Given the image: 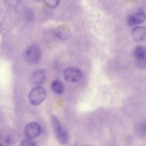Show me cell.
<instances>
[{"mask_svg": "<svg viewBox=\"0 0 146 146\" xmlns=\"http://www.w3.org/2000/svg\"><path fill=\"white\" fill-rule=\"evenodd\" d=\"M51 123L55 135L56 139L62 144H66L69 141V136L67 132L62 128L58 119L52 116L51 117Z\"/></svg>", "mask_w": 146, "mask_h": 146, "instance_id": "6da1fadb", "label": "cell"}, {"mask_svg": "<svg viewBox=\"0 0 146 146\" xmlns=\"http://www.w3.org/2000/svg\"><path fill=\"white\" fill-rule=\"evenodd\" d=\"M46 98L45 90L40 86L33 88L29 93V101L33 105L36 106L42 103Z\"/></svg>", "mask_w": 146, "mask_h": 146, "instance_id": "7a4b0ae2", "label": "cell"}, {"mask_svg": "<svg viewBox=\"0 0 146 146\" xmlns=\"http://www.w3.org/2000/svg\"><path fill=\"white\" fill-rule=\"evenodd\" d=\"M41 58V52L36 45L30 46L25 53V59L30 63H36Z\"/></svg>", "mask_w": 146, "mask_h": 146, "instance_id": "3957f363", "label": "cell"}, {"mask_svg": "<svg viewBox=\"0 0 146 146\" xmlns=\"http://www.w3.org/2000/svg\"><path fill=\"white\" fill-rule=\"evenodd\" d=\"M145 19V15L144 11L141 9H139L127 17V23L129 26H133L144 23Z\"/></svg>", "mask_w": 146, "mask_h": 146, "instance_id": "277c9868", "label": "cell"}, {"mask_svg": "<svg viewBox=\"0 0 146 146\" xmlns=\"http://www.w3.org/2000/svg\"><path fill=\"white\" fill-rule=\"evenodd\" d=\"M63 77L67 82L75 83L81 79L82 73L80 71L76 68L70 67L64 70Z\"/></svg>", "mask_w": 146, "mask_h": 146, "instance_id": "5b68a950", "label": "cell"}, {"mask_svg": "<svg viewBox=\"0 0 146 146\" xmlns=\"http://www.w3.org/2000/svg\"><path fill=\"white\" fill-rule=\"evenodd\" d=\"M26 136L29 139L38 137L41 133V128L36 122H31L27 124L24 130Z\"/></svg>", "mask_w": 146, "mask_h": 146, "instance_id": "8992f818", "label": "cell"}, {"mask_svg": "<svg viewBox=\"0 0 146 146\" xmlns=\"http://www.w3.org/2000/svg\"><path fill=\"white\" fill-rule=\"evenodd\" d=\"M145 48L144 47L139 46L135 48L134 50V56L136 65L144 69L145 68Z\"/></svg>", "mask_w": 146, "mask_h": 146, "instance_id": "52a82bcc", "label": "cell"}, {"mask_svg": "<svg viewBox=\"0 0 146 146\" xmlns=\"http://www.w3.org/2000/svg\"><path fill=\"white\" fill-rule=\"evenodd\" d=\"M46 78V72L43 70H38L34 71L30 77L31 82L35 85H40L43 83Z\"/></svg>", "mask_w": 146, "mask_h": 146, "instance_id": "ba28073f", "label": "cell"}, {"mask_svg": "<svg viewBox=\"0 0 146 146\" xmlns=\"http://www.w3.org/2000/svg\"><path fill=\"white\" fill-rule=\"evenodd\" d=\"M54 34L58 38L62 40H65L70 37L71 31L69 27L67 25H60L55 28L54 30Z\"/></svg>", "mask_w": 146, "mask_h": 146, "instance_id": "9c48e42d", "label": "cell"}, {"mask_svg": "<svg viewBox=\"0 0 146 146\" xmlns=\"http://www.w3.org/2000/svg\"><path fill=\"white\" fill-rule=\"evenodd\" d=\"M132 36L136 42H143L145 39L146 29L144 26H137L132 31Z\"/></svg>", "mask_w": 146, "mask_h": 146, "instance_id": "30bf717a", "label": "cell"}, {"mask_svg": "<svg viewBox=\"0 0 146 146\" xmlns=\"http://www.w3.org/2000/svg\"><path fill=\"white\" fill-rule=\"evenodd\" d=\"M52 90L57 94H62L64 91V85L59 80H55L51 83Z\"/></svg>", "mask_w": 146, "mask_h": 146, "instance_id": "8fae6325", "label": "cell"}, {"mask_svg": "<svg viewBox=\"0 0 146 146\" xmlns=\"http://www.w3.org/2000/svg\"><path fill=\"white\" fill-rule=\"evenodd\" d=\"M18 139H19L18 135L17 133H10L5 135L3 140L6 143L13 144L17 142Z\"/></svg>", "mask_w": 146, "mask_h": 146, "instance_id": "7c38bea8", "label": "cell"}, {"mask_svg": "<svg viewBox=\"0 0 146 146\" xmlns=\"http://www.w3.org/2000/svg\"><path fill=\"white\" fill-rule=\"evenodd\" d=\"M46 6L49 9H53L56 8L60 3V0H44Z\"/></svg>", "mask_w": 146, "mask_h": 146, "instance_id": "4fadbf2b", "label": "cell"}, {"mask_svg": "<svg viewBox=\"0 0 146 146\" xmlns=\"http://www.w3.org/2000/svg\"><path fill=\"white\" fill-rule=\"evenodd\" d=\"M137 133L140 134V135H145V122H141L138 126L137 127Z\"/></svg>", "mask_w": 146, "mask_h": 146, "instance_id": "5bb4252c", "label": "cell"}, {"mask_svg": "<svg viewBox=\"0 0 146 146\" xmlns=\"http://www.w3.org/2000/svg\"><path fill=\"white\" fill-rule=\"evenodd\" d=\"M26 18L28 21H32L34 18V13L30 8H27L26 10Z\"/></svg>", "mask_w": 146, "mask_h": 146, "instance_id": "9a60e30c", "label": "cell"}, {"mask_svg": "<svg viewBox=\"0 0 146 146\" xmlns=\"http://www.w3.org/2000/svg\"><path fill=\"white\" fill-rule=\"evenodd\" d=\"M21 145H30V146H34V145H36V144L31 140V139H25L23 140L21 143Z\"/></svg>", "mask_w": 146, "mask_h": 146, "instance_id": "2e32d148", "label": "cell"}, {"mask_svg": "<svg viewBox=\"0 0 146 146\" xmlns=\"http://www.w3.org/2000/svg\"><path fill=\"white\" fill-rule=\"evenodd\" d=\"M19 0H6L5 2L6 3L7 5L13 6L17 5L19 3Z\"/></svg>", "mask_w": 146, "mask_h": 146, "instance_id": "e0dca14e", "label": "cell"}, {"mask_svg": "<svg viewBox=\"0 0 146 146\" xmlns=\"http://www.w3.org/2000/svg\"><path fill=\"white\" fill-rule=\"evenodd\" d=\"M125 1H128V2H132V1H133L135 0H124Z\"/></svg>", "mask_w": 146, "mask_h": 146, "instance_id": "ac0fdd59", "label": "cell"}, {"mask_svg": "<svg viewBox=\"0 0 146 146\" xmlns=\"http://www.w3.org/2000/svg\"><path fill=\"white\" fill-rule=\"evenodd\" d=\"M0 145H2V144L0 143Z\"/></svg>", "mask_w": 146, "mask_h": 146, "instance_id": "d6986e66", "label": "cell"}, {"mask_svg": "<svg viewBox=\"0 0 146 146\" xmlns=\"http://www.w3.org/2000/svg\"><path fill=\"white\" fill-rule=\"evenodd\" d=\"M36 1H42V0H36Z\"/></svg>", "mask_w": 146, "mask_h": 146, "instance_id": "ffe728a7", "label": "cell"}]
</instances>
